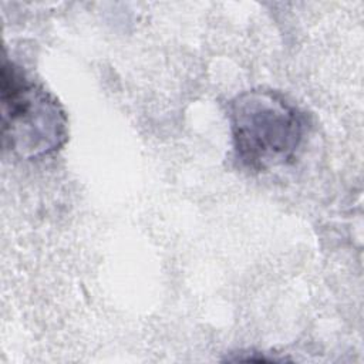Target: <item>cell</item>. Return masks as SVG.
Here are the masks:
<instances>
[{
  "instance_id": "1",
  "label": "cell",
  "mask_w": 364,
  "mask_h": 364,
  "mask_svg": "<svg viewBox=\"0 0 364 364\" xmlns=\"http://www.w3.org/2000/svg\"><path fill=\"white\" fill-rule=\"evenodd\" d=\"M229 119L236 156L253 171L289 164L303 141L301 114L272 90L257 88L235 97Z\"/></svg>"
},
{
  "instance_id": "2",
  "label": "cell",
  "mask_w": 364,
  "mask_h": 364,
  "mask_svg": "<svg viewBox=\"0 0 364 364\" xmlns=\"http://www.w3.org/2000/svg\"><path fill=\"white\" fill-rule=\"evenodd\" d=\"M67 117L60 102L14 63L1 67V135L4 148L33 159L58 151L67 141Z\"/></svg>"
}]
</instances>
